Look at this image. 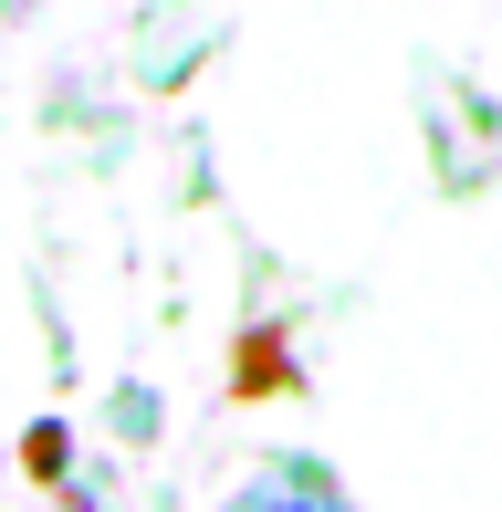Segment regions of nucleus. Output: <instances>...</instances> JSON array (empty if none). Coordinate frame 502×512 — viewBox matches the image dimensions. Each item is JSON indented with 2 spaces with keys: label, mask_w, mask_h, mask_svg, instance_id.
Returning a JSON list of instances; mask_svg holds the SVG:
<instances>
[{
  "label": "nucleus",
  "mask_w": 502,
  "mask_h": 512,
  "mask_svg": "<svg viewBox=\"0 0 502 512\" xmlns=\"http://www.w3.org/2000/svg\"><path fill=\"white\" fill-rule=\"evenodd\" d=\"M241 512H346V502H335V481L314 471V460H283V471H262L241 492Z\"/></svg>",
  "instance_id": "obj_1"
}]
</instances>
